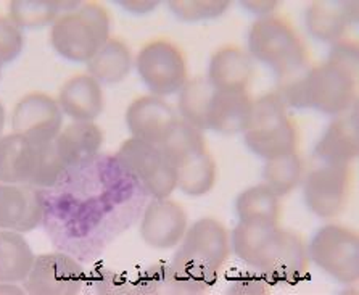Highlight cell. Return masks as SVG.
Listing matches in <instances>:
<instances>
[{"mask_svg":"<svg viewBox=\"0 0 359 295\" xmlns=\"http://www.w3.org/2000/svg\"><path fill=\"white\" fill-rule=\"evenodd\" d=\"M170 263L174 294H203L213 286L231 255V234L215 218L187 226Z\"/></svg>","mask_w":359,"mask_h":295,"instance_id":"cell-1","label":"cell"},{"mask_svg":"<svg viewBox=\"0 0 359 295\" xmlns=\"http://www.w3.org/2000/svg\"><path fill=\"white\" fill-rule=\"evenodd\" d=\"M110 37V15L99 2H83L60 13L48 32L53 51L74 63L89 62Z\"/></svg>","mask_w":359,"mask_h":295,"instance_id":"cell-2","label":"cell"},{"mask_svg":"<svg viewBox=\"0 0 359 295\" xmlns=\"http://www.w3.org/2000/svg\"><path fill=\"white\" fill-rule=\"evenodd\" d=\"M243 139L248 149L264 160L297 150V126L293 124L287 107L274 92L252 100Z\"/></svg>","mask_w":359,"mask_h":295,"instance_id":"cell-3","label":"cell"},{"mask_svg":"<svg viewBox=\"0 0 359 295\" xmlns=\"http://www.w3.org/2000/svg\"><path fill=\"white\" fill-rule=\"evenodd\" d=\"M309 263L308 245L300 234L277 226L250 266L271 284H295L308 275Z\"/></svg>","mask_w":359,"mask_h":295,"instance_id":"cell-4","label":"cell"},{"mask_svg":"<svg viewBox=\"0 0 359 295\" xmlns=\"http://www.w3.org/2000/svg\"><path fill=\"white\" fill-rule=\"evenodd\" d=\"M309 260L334 277L337 282L351 286L359 280V240L350 228L340 225L323 226L308 245Z\"/></svg>","mask_w":359,"mask_h":295,"instance_id":"cell-5","label":"cell"},{"mask_svg":"<svg viewBox=\"0 0 359 295\" xmlns=\"http://www.w3.org/2000/svg\"><path fill=\"white\" fill-rule=\"evenodd\" d=\"M134 67L151 96L166 97L179 92L187 81L184 53L168 39H154L140 48Z\"/></svg>","mask_w":359,"mask_h":295,"instance_id":"cell-6","label":"cell"},{"mask_svg":"<svg viewBox=\"0 0 359 295\" xmlns=\"http://www.w3.org/2000/svg\"><path fill=\"white\" fill-rule=\"evenodd\" d=\"M351 189V169L346 165L320 162L309 169L303 183L304 202L311 213L329 220L345 209Z\"/></svg>","mask_w":359,"mask_h":295,"instance_id":"cell-7","label":"cell"},{"mask_svg":"<svg viewBox=\"0 0 359 295\" xmlns=\"http://www.w3.org/2000/svg\"><path fill=\"white\" fill-rule=\"evenodd\" d=\"M247 48L250 57L277 70L304 51V46L290 21L277 15H268L250 26Z\"/></svg>","mask_w":359,"mask_h":295,"instance_id":"cell-8","label":"cell"},{"mask_svg":"<svg viewBox=\"0 0 359 295\" xmlns=\"http://www.w3.org/2000/svg\"><path fill=\"white\" fill-rule=\"evenodd\" d=\"M12 133L23 136L34 144H46L57 138L63 128V113L52 96L46 92H29L15 103Z\"/></svg>","mask_w":359,"mask_h":295,"instance_id":"cell-9","label":"cell"},{"mask_svg":"<svg viewBox=\"0 0 359 295\" xmlns=\"http://www.w3.org/2000/svg\"><path fill=\"white\" fill-rule=\"evenodd\" d=\"M358 79L330 63L314 65L308 83V107L339 117L356 105Z\"/></svg>","mask_w":359,"mask_h":295,"instance_id":"cell-10","label":"cell"},{"mask_svg":"<svg viewBox=\"0 0 359 295\" xmlns=\"http://www.w3.org/2000/svg\"><path fill=\"white\" fill-rule=\"evenodd\" d=\"M84 270L62 252L41 254L34 258L23 289L36 295H73L83 289Z\"/></svg>","mask_w":359,"mask_h":295,"instance_id":"cell-11","label":"cell"},{"mask_svg":"<svg viewBox=\"0 0 359 295\" xmlns=\"http://www.w3.org/2000/svg\"><path fill=\"white\" fill-rule=\"evenodd\" d=\"M187 226V215L182 205L170 199H155L144 211L140 237L154 249H172L181 242Z\"/></svg>","mask_w":359,"mask_h":295,"instance_id":"cell-12","label":"cell"},{"mask_svg":"<svg viewBox=\"0 0 359 295\" xmlns=\"http://www.w3.org/2000/svg\"><path fill=\"white\" fill-rule=\"evenodd\" d=\"M124 119L133 138L158 145L177 122V117L165 98L142 96L129 103Z\"/></svg>","mask_w":359,"mask_h":295,"instance_id":"cell-13","label":"cell"},{"mask_svg":"<svg viewBox=\"0 0 359 295\" xmlns=\"http://www.w3.org/2000/svg\"><path fill=\"white\" fill-rule=\"evenodd\" d=\"M306 29L314 39L334 44L345 39L353 23H356V4L345 0H316L304 13Z\"/></svg>","mask_w":359,"mask_h":295,"instance_id":"cell-14","label":"cell"},{"mask_svg":"<svg viewBox=\"0 0 359 295\" xmlns=\"http://www.w3.org/2000/svg\"><path fill=\"white\" fill-rule=\"evenodd\" d=\"M63 117L72 122H95L105 108L102 84L87 73L74 74L60 87L55 98Z\"/></svg>","mask_w":359,"mask_h":295,"instance_id":"cell-15","label":"cell"},{"mask_svg":"<svg viewBox=\"0 0 359 295\" xmlns=\"http://www.w3.org/2000/svg\"><path fill=\"white\" fill-rule=\"evenodd\" d=\"M65 166H83L94 160L103 145V131L94 122H72L53 139Z\"/></svg>","mask_w":359,"mask_h":295,"instance_id":"cell-16","label":"cell"},{"mask_svg":"<svg viewBox=\"0 0 359 295\" xmlns=\"http://www.w3.org/2000/svg\"><path fill=\"white\" fill-rule=\"evenodd\" d=\"M253 58L247 51L236 46L217 48L208 65V81L216 91H247L253 78Z\"/></svg>","mask_w":359,"mask_h":295,"instance_id":"cell-17","label":"cell"},{"mask_svg":"<svg viewBox=\"0 0 359 295\" xmlns=\"http://www.w3.org/2000/svg\"><path fill=\"white\" fill-rule=\"evenodd\" d=\"M358 117L356 113L339 114L324 131L316 147L319 162L350 166L358 157Z\"/></svg>","mask_w":359,"mask_h":295,"instance_id":"cell-18","label":"cell"},{"mask_svg":"<svg viewBox=\"0 0 359 295\" xmlns=\"http://www.w3.org/2000/svg\"><path fill=\"white\" fill-rule=\"evenodd\" d=\"M314 65L306 48L292 57L282 67L274 70V94L284 103L287 110H308V83Z\"/></svg>","mask_w":359,"mask_h":295,"instance_id":"cell-19","label":"cell"},{"mask_svg":"<svg viewBox=\"0 0 359 295\" xmlns=\"http://www.w3.org/2000/svg\"><path fill=\"white\" fill-rule=\"evenodd\" d=\"M252 98L247 91H216L208 108V129L221 136L243 134L248 124Z\"/></svg>","mask_w":359,"mask_h":295,"instance_id":"cell-20","label":"cell"},{"mask_svg":"<svg viewBox=\"0 0 359 295\" xmlns=\"http://www.w3.org/2000/svg\"><path fill=\"white\" fill-rule=\"evenodd\" d=\"M37 144L10 133L0 138V183L29 184L36 165Z\"/></svg>","mask_w":359,"mask_h":295,"instance_id":"cell-21","label":"cell"},{"mask_svg":"<svg viewBox=\"0 0 359 295\" xmlns=\"http://www.w3.org/2000/svg\"><path fill=\"white\" fill-rule=\"evenodd\" d=\"M133 67V53H130L128 44L118 37H110L107 42H103L86 63L87 74L92 76L99 84L105 86L121 83L123 79L128 78Z\"/></svg>","mask_w":359,"mask_h":295,"instance_id":"cell-22","label":"cell"},{"mask_svg":"<svg viewBox=\"0 0 359 295\" xmlns=\"http://www.w3.org/2000/svg\"><path fill=\"white\" fill-rule=\"evenodd\" d=\"M34 258L36 255L23 234L0 231V282H23Z\"/></svg>","mask_w":359,"mask_h":295,"instance_id":"cell-23","label":"cell"},{"mask_svg":"<svg viewBox=\"0 0 359 295\" xmlns=\"http://www.w3.org/2000/svg\"><path fill=\"white\" fill-rule=\"evenodd\" d=\"M158 149L168 163H171L174 168H179L189 158L208 150V147H206L203 131L177 118L170 133L158 144Z\"/></svg>","mask_w":359,"mask_h":295,"instance_id":"cell-24","label":"cell"},{"mask_svg":"<svg viewBox=\"0 0 359 295\" xmlns=\"http://www.w3.org/2000/svg\"><path fill=\"white\" fill-rule=\"evenodd\" d=\"M216 89L206 76L187 79L177 92V110L181 119L197 129H208V108Z\"/></svg>","mask_w":359,"mask_h":295,"instance_id":"cell-25","label":"cell"},{"mask_svg":"<svg viewBox=\"0 0 359 295\" xmlns=\"http://www.w3.org/2000/svg\"><path fill=\"white\" fill-rule=\"evenodd\" d=\"M118 165L133 174L140 183H145L165 162L158 145L137 138H130L119 145L115 154Z\"/></svg>","mask_w":359,"mask_h":295,"instance_id":"cell-26","label":"cell"},{"mask_svg":"<svg viewBox=\"0 0 359 295\" xmlns=\"http://www.w3.org/2000/svg\"><path fill=\"white\" fill-rule=\"evenodd\" d=\"M280 197L264 184L252 185L238 194L236 211L238 221H269L279 223Z\"/></svg>","mask_w":359,"mask_h":295,"instance_id":"cell-27","label":"cell"},{"mask_svg":"<svg viewBox=\"0 0 359 295\" xmlns=\"http://www.w3.org/2000/svg\"><path fill=\"white\" fill-rule=\"evenodd\" d=\"M177 169V188L190 197L208 194L216 183V163L208 150L189 158Z\"/></svg>","mask_w":359,"mask_h":295,"instance_id":"cell-28","label":"cell"},{"mask_svg":"<svg viewBox=\"0 0 359 295\" xmlns=\"http://www.w3.org/2000/svg\"><path fill=\"white\" fill-rule=\"evenodd\" d=\"M303 178V163L298 152L266 160L263 168V184L277 197H284L295 190Z\"/></svg>","mask_w":359,"mask_h":295,"instance_id":"cell-29","label":"cell"},{"mask_svg":"<svg viewBox=\"0 0 359 295\" xmlns=\"http://www.w3.org/2000/svg\"><path fill=\"white\" fill-rule=\"evenodd\" d=\"M60 2L52 0H12L8 2L7 18L18 28L37 29L52 25L60 16Z\"/></svg>","mask_w":359,"mask_h":295,"instance_id":"cell-30","label":"cell"},{"mask_svg":"<svg viewBox=\"0 0 359 295\" xmlns=\"http://www.w3.org/2000/svg\"><path fill=\"white\" fill-rule=\"evenodd\" d=\"M279 226L269 221H238L231 234V250L243 263L252 265L271 232Z\"/></svg>","mask_w":359,"mask_h":295,"instance_id":"cell-31","label":"cell"},{"mask_svg":"<svg viewBox=\"0 0 359 295\" xmlns=\"http://www.w3.org/2000/svg\"><path fill=\"white\" fill-rule=\"evenodd\" d=\"M28 185L0 183V231H16L25 218Z\"/></svg>","mask_w":359,"mask_h":295,"instance_id":"cell-32","label":"cell"},{"mask_svg":"<svg viewBox=\"0 0 359 295\" xmlns=\"http://www.w3.org/2000/svg\"><path fill=\"white\" fill-rule=\"evenodd\" d=\"M65 169H67V166L60 160L53 140L46 142V144H37L36 165L28 185L37 189L52 188L62 176Z\"/></svg>","mask_w":359,"mask_h":295,"instance_id":"cell-33","label":"cell"},{"mask_svg":"<svg viewBox=\"0 0 359 295\" xmlns=\"http://www.w3.org/2000/svg\"><path fill=\"white\" fill-rule=\"evenodd\" d=\"M168 8L181 21H205L215 20L231 7L226 0H170Z\"/></svg>","mask_w":359,"mask_h":295,"instance_id":"cell-34","label":"cell"},{"mask_svg":"<svg viewBox=\"0 0 359 295\" xmlns=\"http://www.w3.org/2000/svg\"><path fill=\"white\" fill-rule=\"evenodd\" d=\"M327 63L334 65V67L340 68L341 71H345V73L358 79V70H359L358 42L345 37V39H340L334 44H330Z\"/></svg>","mask_w":359,"mask_h":295,"instance_id":"cell-35","label":"cell"},{"mask_svg":"<svg viewBox=\"0 0 359 295\" xmlns=\"http://www.w3.org/2000/svg\"><path fill=\"white\" fill-rule=\"evenodd\" d=\"M144 188L154 199H170V195L177 188V169L166 160L160 168L144 183Z\"/></svg>","mask_w":359,"mask_h":295,"instance_id":"cell-36","label":"cell"},{"mask_svg":"<svg viewBox=\"0 0 359 295\" xmlns=\"http://www.w3.org/2000/svg\"><path fill=\"white\" fill-rule=\"evenodd\" d=\"M25 37L7 16L0 15V65H7L23 51Z\"/></svg>","mask_w":359,"mask_h":295,"instance_id":"cell-37","label":"cell"},{"mask_svg":"<svg viewBox=\"0 0 359 295\" xmlns=\"http://www.w3.org/2000/svg\"><path fill=\"white\" fill-rule=\"evenodd\" d=\"M140 291L144 294H174L170 265L155 263L147 268L140 276Z\"/></svg>","mask_w":359,"mask_h":295,"instance_id":"cell-38","label":"cell"},{"mask_svg":"<svg viewBox=\"0 0 359 295\" xmlns=\"http://www.w3.org/2000/svg\"><path fill=\"white\" fill-rule=\"evenodd\" d=\"M271 284L258 271L241 273L229 281L226 287V294L231 295H266L271 292Z\"/></svg>","mask_w":359,"mask_h":295,"instance_id":"cell-39","label":"cell"},{"mask_svg":"<svg viewBox=\"0 0 359 295\" xmlns=\"http://www.w3.org/2000/svg\"><path fill=\"white\" fill-rule=\"evenodd\" d=\"M241 5H243V8H247L248 12H252L255 15H258V18H263V16L273 15L274 10L277 8L279 2H259V0H255V2H241Z\"/></svg>","mask_w":359,"mask_h":295,"instance_id":"cell-40","label":"cell"},{"mask_svg":"<svg viewBox=\"0 0 359 295\" xmlns=\"http://www.w3.org/2000/svg\"><path fill=\"white\" fill-rule=\"evenodd\" d=\"M124 5V8L129 10L133 13H145L158 7V2H119Z\"/></svg>","mask_w":359,"mask_h":295,"instance_id":"cell-41","label":"cell"},{"mask_svg":"<svg viewBox=\"0 0 359 295\" xmlns=\"http://www.w3.org/2000/svg\"><path fill=\"white\" fill-rule=\"evenodd\" d=\"M0 294H25V289L20 287L18 284L15 282H0Z\"/></svg>","mask_w":359,"mask_h":295,"instance_id":"cell-42","label":"cell"},{"mask_svg":"<svg viewBox=\"0 0 359 295\" xmlns=\"http://www.w3.org/2000/svg\"><path fill=\"white\" fill-rule=\"evenodd\" d=\"M4 126H5V108L2 105V102H0V138H2Z\"/></svg>","mask_w":359,"mask_h":295,"instance_id":"cell-43","label":"cell"},{"mask_svg":"<svg viewBox=\"0 0 359 295\" xmlns=\"http://www.w3.org/2000/svg\"><path fill=\"white\" fill-rule=\"evenodd\" d=\"M0 73H2V65H0Z\"/></svg>","mask_w":359,"mask_h":295,"instance_id":"cell-44","label":"cell"}]
</instances>
